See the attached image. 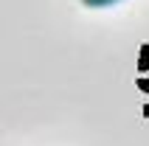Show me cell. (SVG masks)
I'll return each instance as SVG.
<instances>
[{"mask_svg": "<svg viewBox=\"0 0 149 146\" xmlns=\"http://www.w3.org/2000/svg\"><path fill=\"white\" fill-rule=\"evenodd\" d=\"M84 6L90 8H104V6H113V3H118V0H82Z\"/></svg>", "mask_w": 149, "mask_h": 146, "instance_id": "cell-1", "label": "cell"}]
</instances>
